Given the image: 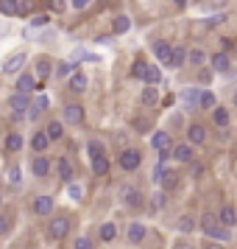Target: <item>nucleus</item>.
<instances>
[{"mask_svg": "<svg viewBox=\"0 0 237 249\" xmlns=\"http://www.w3.org/2000/svg\"><path fill=\"white\" fill-rule=\"evenodd\" d=\"M47 140H59V137L64 135V126L59 124V121H50V124H47Z\"/></svg>", "mask_w": 237, "mask_h": 249, "instance_id": "5701e85b", "label": "nucleus"}, {"mask_svg": "<svg viewBox=\"0 0 237 249\" xmlns=\"http://www.w3.org/2000/svg\"><path fill=\"white\" fill-rule=\"evenodd\" d=\"M184 101L195 104V101H198V90H184Z\"/></svg>", "mask_w": 237, "mask_h": 249, "instance_id": "a19ab883", "label": "nucleus"}, {"mask_svg": "<svg viewBox=\"0 0 237 249\" xmlns=\"http://www.w3.org/2000/svg\"><path fill=\"white\" fill-rule=\"evenodd\" d=\"M212 68L218 70V73H229V70H232V59L226 56V53H215L212 56Z\"/></svg>", "mask_w": 237, "mask_h": 249, "instance_id": "4468645a", "label": "nucleus"}, {"mask_svg": "<svg viewBox=\"0 0 237 249\" xmlns=\"http://www.w3.org/2000/svg\"><path fill=\"white\" fill-rule=\"evenodd\" d=\"M90 3H92V0H73V9H79V12H81V9H87Z\"/></svg>", "mask_w": 237, "mask_h": 249, "instance_id": "a18cd8bd", "label": "nucleus"}, {"mask_svg": "<svg viewBox=\"0 0 237 249\" xmlns=\"http://www.w3.org/2000/svg\"><path fill=\"white\" fill-rule=\"evenodd\" d=\"M123 199H126L128 204H134V207H137L140 202H142V199H140V193H137V191H131V188H126V191H123Z\"/></svg>", "mask_w": 237, "mask_h": 249, "instance_id": "473e14b6", "label": "nucleus"}, {"mask_svg": "<svg viewBox=\"0 0 237 249\" xmlns=\"http://www.w3.org/2000/svg\"><path fill=\"white\" fill-rule=\"evenodd\" d=\"M47 143H50V140H47V135H45V132H36V135L31 137V146H34V151H45V148H47Z\"/></svg>", "mask_w": 237, "mask_h": 249, "instance_id": "a878e982", "label": "nucleus"}, {"mask_svg": "<svg viewBox=\"0 0 237 249\" xmlns=\"http://www.w3.org/2000/svg\"><path fill=\"white\" fill-rule=\"evenodd\" d=\"M25 112H28V118H31V121H36V118L42 115V109H39V107H31V109H25Z\"/></svg>", "mask_w": 237, "mask_h": 249, "instance_id": "c03bdc74", "label": "nucleus"}, {"mask_svg": "<svg viewBox=\"0 0 237 249\" xmlns=\"http://www.w3.org/2000/svg\"><path fill=\"white\" fill-rule=\"evenodd\" d=\"M131 73H134L137 79H142V73H145V62H137L134 68H131Z\"/></svg>", "mask_w": 237, "mask_h": 249, "instance_id": "ea45409f", "label": "nucleus"}, {"mask_svg": "<svg viewBox=\"0 0 237 249\" xmlns=\"http://www.w3.org/2000/svg\"><path fill=\"white\" fill-rule=\"evenodd\" d=\"M142 81H145V84H159V81H162V73H159V68H154V65H145Z\"/></svg>", "mask_w": 237, "mask_h": 249, "instance_id": "6ab92c4d", "label": "nucleus"}, {"mask_svg": "<svg viewBox=\"0 0 237 249\" xmlns=\"http://www.w3.org/2000/svg\"><path fill=\"white\" fill-rule=\"evenodd\" d=\"M145 235H148V230L142 224H131V227H128V241H131V244L145 241Z\"/></svg>", "mask_w": 237, "mask_h": 249, "instance_id": "f3484780", "label": "nucleus"}, {"mask_svg": "<svg viewBox=\"0 0 237 249\" xmlns=\"http://www.w3.org/2000/svg\"><path fill=\"white\" fill-rule=\"evenodd\" d=\"M23 148V137L17 135V132H12V135L6 137V151H20Z\"/></svg>", "mask_w": 237, "mask_h": 249, "instance_id": "cd10ccee", "label": "nucleus"}, {"mask_svg": "<svg viewBox=\"0 0 237 249\" xmlns=\"http://www.w3.org/2000/svg\"><path fill=\"white\" fill-rule=\"evenodd\" d=\"M70 90L73 92H84L87 90V76H84V73H76V76L70 79Z\"/></svg>", "mask_w": 237, "mask_h": 249, "instance_id": "4be33fe9", "label": "nucleus"}, {"mask_svg": "<svg viewBox=\"0 0 237 249\" xmlns=\"http://www.w3.org/2000/svg\"><path fill=\"white\" fill-rule=\"evenodd\" d=\"M87 148H90V154H92V157H98V154H103V146L98 143V140H90V146H87Z\"/></svg>", "mask_w": 237, "mask_h": 249, "instance_id": "c9c22d12", "label": "nucleus"}, {"mask_svg": "<svg viewBox=\"0 0 237 249\" xmlns=\"http://www.w3.org/2000/svg\"><path fill=\"white\" fill-rule=\"evenodd\" d=\"M70 70H73V62H62V65H59V76H70Z\"/></svg>", "mask_w": 237, "mask_h": 249, "instance_id": "58836bf2", "label": "nucleus"}, {"mask_svg": "<svg viewBox=\"0 0 237 249\" xmlns=\"http://www.w3.org/2000/svg\"><path fill=\"white\" fill-rule=\"evenodd\" d=\"M47 3H50V9H53V12H64V9H67V3H64V0H47Z\"/></svg>", "mask_w": 237, "mask_h": 249, "instance_id": "4c0bfd02", "label": "nucleus"}, {"mask_svg": "<svg viewBox=\"0 0 237 249\" xmlns=\"http://www.w3.org/2000/svg\"><path fill=\"white\" fill-rule=\"evenodd\" d=\"M142 104H148V107H154V104H159V92L154 90V84H148L145 90H142Z\"/></svg>", "mask_w": 237, "mask_h": 249, "instance_id": "bb28decb", "label": "nucleus"}, {"mask_svg": "<svg viewBox=\"0 0 237 249\" xmlns=\"http://www.w3.org/2000/svg\"><path fill=\"white\" fill-rule=\"evenodd\" d=\"M76 249H92V241L90 238H79L76 241Z\"/></svg>", "mask_w": 237, "mask_h": 249, "instance_id": "37998d69", "label": "nucleus"}, {"mask_svg": "<svg viewBox=\"0 0 237 249\" xmlns=\"http://www.w3.org/2000/svg\"><path fill=\"white\" fill-rule=\"evenodd\" d=\"M50 70H53V68H50V59H45V56L36 59V73H34V79H36V81H45L47 76H50Z\"/></svg>", "mask_w": 237, "mask_h": 249, "instance_id": "ddd939ff", "label": "nucleus"}, {"mask_svg": "<svg viewBox=\"0 0 237 249\" xmlns=\"http://www.w3.org/2000/svg\"><path fill=\"white\" fill-rule=\"evenodd\" d=\"M47 232H50V238L53 241H64V238L70 235V218H50V227H47Z\"/></svg>", "mask_w": 237, "mask_h": 249, "instance_id": "f03ea898", "label": "nucleus"}, {"mask_svg": "<svg viewBox=\"0 0 237 249\" xmlns=\"http://www.w3.org/2000/svg\"><path fill=\"white\" fill-rule=\"evenodd\" d=\"M151 146L157 148V151H162V154H168L170 146H173V140H170V132H154V137H151Z\"/></svg>", "mask_w": 237, "mask_h": 249, "instance_id": "39448f33", "label": "nucleus"}, {"mask_svg": "<svg viewBox=\"0 0 237 249\" xmlns=\"http://www.w3.org/2000/svg\"><path fill=\"white\" fill-rule=\"evenodd\" d=\"M64 121L73 124V126H81L84 124V107H81V104H67V107H64Z\"/></svg>", "mask_w": 237, "mask_h": 249, "instance_id": "20e7f679", "label": "nucleus"}, {"mask_svg": "<svg viewBox=\"0 0 237 249\" xmlns=\"http://www.w3.org/2000/svg\"><path fill=\"white\" fill-rule=\"evenodd\" d=\"M212 121H215L218 129H226V126H229V109L215 104V107H212Z\"/></svg>", "mask_w": 237, "mask_h": 249, "instance_id": "9d476101", "label": "nucleus"}, {"mask_svg": "<svg viewBox=\"0 0 237 249\" xmlns=\"http://www.w3.org/2000/svg\"><path fill=\"white\" fill-rule=\"evenodd\" d=\"M195 104H198L201 109H212V107H215L218 101H215V92L206 90V92H198V101H195Z\"/></svg>", "mask_w": 237, "mask_h": 249, "instance_id": "aec40b11", "label": "nucleus"}, {"mask_svg": "<svg viewBox=\"0 0 237 249\" xmlns=\"http://www.w3.org/2000/svg\"><path fill=\"white\" fill-rule=\"evenodd\" d=\"M173 3H176V6H179V9H181V6H184V3H187V0H173Z\"/></svg>", "mask_w": 237, "mask_h": 249, "instance_id": "8fccbe9b", "label": "nucleus"}, {"mask_svg": "<svg viewBox=\"0 0 237 249\" xmlns=\"http://www.w3.org/2000/svg\"><path fill=\"white\" fill-rule=\"evenodd\" d=\"M154 53H157V59H159V62H165V65H168L170 45H168V42H157V45H154Z\"/></svg>", "mask_w": 237, "mask_h": 249, "instance_id": "c85d7f7f", "label": "nucleus"}, {"mask_svg": "<svg viewBox=\"0 0 237 249\" xmlns=\"http://www.w3.org/2000/svg\"><path fill=\"white\" fill-rule=\"evenodd\" d=\"M184 62H187V51L184 48H170V56H168L170 68H181Z\"/></svg>", "mask_w": 237, "mask_h": 249, "instance_id": "f8f14e48", "label": "nucleus"}, {"mask_svg": "<svg viewBox=\"0 0 237 249\" xmlns=\"http://www.w3.org/2000/svg\"><path fill=\"white\" fill-rule=\"evenodd\" d=\"M42 25H47V17L45 14H36L34 20H31V28H42Z\"/></svg>", "mask_w": 237, "mask_h": 249, "instance_id": "e433bc0d", "label": "nucleus"}, {"mask_svg": "<svg viewBox=\"0 0 237 249\" xmlns=\"http://www.w3.org/2000/svg\"><path fill=\"white\" fill-rule=\"evenodd\" d=\"M3 232H9V218H6V215H0V235H3Z\"/></svg>", "mask_w": 237, "mask_h": 249, "instance_id": "49530a36", "label": "nucleus"}, {"mask_svg": "<svg viewBox=\"0 0 237 249\" xmlns=\"http://www.w3.org/2000/svg\"><path fill=\"white\" fill-rule=\"evenodd\" d=\"M92 171H95L98 177L109 174V160H106V154H98V157H92Z\"/></svg>", "mask_w": 237, "mask_h": 249, "instance_id": "dca6fc26", "label": "nucleus"}, {"mask_svg": "<svg viewBox=\"0 0 237 249\" xmlns=\"http://www.w3.org/2000/svg\"><path fill=\"white\" fill-rule=\"evenodd\" d=\"M140 162H142V157H140V151H134V148H126L123 154H120V168L123 171H137Z\"/></svg>", "mask_w": 237, "mask_h": 249, "instance_id": "7ed1b4c3", "label": "nucleus"}, {"mask_svg": "<svg viewBox=\"0 0 237 249\" xmlns=\"http://www.w3.org/2000/svg\"><path fill=\"white\" fill-rule=\"evenodd\" d=\"M9 182H12V185H20V168L9 171Z\"/></svg>", "mask_w": 237, "mask_h": 249, "instance_id": "79ce46f5", "label": "nucleus"}, {"mask_svg": "<svg viewBox=\"0 0 237 249\" xmlns=\"http://www.w3.org/2000/svg\"><path fill=\"white\" fill-rule=\"evenodd\" d=\"M31 171H34L36 177H47V171H50V162H47L45 157H34V162H31Z\"/></svg>", "mask_w": 237, "mask_h": 249, "instance_id": "a211bd4d", "label": "nucleus"}, {"mask_svg": "<svg viewBox=\"0 0 237 249\" xmlns=\"http://www.w3.org/2000/svg\"><path fill=\"white\" fill-rule=\"evenodd\" d=\"M56 171H59V177H62L64 182H70V179H73V168H70V162H67L64 157H62V160L56 162Z\"/></svg>", "mask_w": 237, "mask_h": 249, "instance_id": "b1692460", "label": "nucleus"}, {"mask_svg": "<svg viewBox=\"0 0 237 249\" xmlns=\"http://www.w3.org/2000/svg\"><path fill=\"white\" fill-rule=\"evenodd\" d=\"M36 87H42V84H36V79L31 73H23V76L17 79V92H25V95H28V92L36 90Z\"/></svg>", "mask_w": 237, "mask_h": 249, "instance_id": "6e6552de", "label": "nucleus"}, {"mask_svg": "<svg viewBox=\"0 0 237 249\" xmlns=\"http://www.w3.org/2000/svg\"><path fill=\"white\" fill-rule=\"evenodd\" d=\"M14 3H17V12L14 14H20V17L31 14V0H14Z\"/></svg>", "mask_w": 237, "mask_h": 249, "instance_id": "72a5a7b5", "label": "nucleus"}, {"mask_svg": "<svg viewBox=\"0 0 237 249\" xmlns=\"http://www.w3.org/2000/svg\"><path fill=\"white\" fill-rule=\"evenodd\" d=\"M114 34H126V31H128V28H131V20H128V17H126V14H120V17H114Z\"/></svg>", "mask_w": 237, "mask_h": 249, "instance_id": "393cba45", "label": "nucleus"}, {"mask_svg": "<svg viewBox=\"0 0 237 249\" xmlns=\"http://www.w3.org/2000/svg\"><path fill=\"white\" fill-rule=\"evenodd\" d=\"M173 157L179 160V162H192V157H195L192 143H181V146H176L173 148Z\"/></svg>", "mask_w": 237, "mask_h": 249, "instance_id": "1a4fd4ad", "label": "nucleus"}, {"mask_svg": "<svg viewBox=\"0 0 237 249\" xmlns=\"http://www.w3.org/2000/svg\"><path fill=\"white\" fill-rule=\"evenodd\" d=\"M173 249H192V247H190V244H184V241H181V244H176Z\"/></svg>", "mask_w": 237, "mask_h": 249, "instance_id": "de8ad7c7", "label": "nucleus"}, {"mask_svg": "<svg viewBox=\"0 0 237 249\" xmlns=\"http://www.w3.org/2000/svg\"><path fill=\"white\" fill-rule=\"evenodd\" d=\"M204 140H206V129L198 124L187 126V143H192V146H201Z\"/></svg>", "mask_w": 237, "mask_h": 249, "instance_id": "423d86ee", "label": "nucleus"}, {"mask_svg": "<svg viewBox=\"0 0 237 249\" xmlns=\"http://www.w3.org/2000/svg\"><path fill=\"white\" fill-rule=\"evenodd\" d=\"M0 202H3V199H0Z\"/></svg>", "mask_w": 237, "mask_h": 249, "instance_id": "3c124183", "label": "nucleus"}, {"mask_svg": "<svg viewBox=\"0 0 237 249\" xmlns=\"http://www.w3.org/2000/svg\"><path fill=\"white\" fill-rule=\"evenodd\" d=\"M34 213L36 215H50L53 213V199H50V196H36L34 199Z\"/></svg>", "mask_w": 237, "mask_h": 249, "instance_id": "0eeeda50", "label": "nucleus"}, {"mask_svg": "<svg viewBox=\"0 0 237 249\" xmlns=\"http://www.w3.org/2000/svg\"><path fill=\"white\" fill-rule=\"evenodd\" d=\"M218 221H221L223 227H232L237 221V218H235V207H229V204H226L223 210H221V215H218Z\"/></svg>", "mask_w": 237, "mask_h": 249, "instance_id": "412c9836", "label": "nucleus"}, {"mask_svg": "<svg viewBox=\"0 0 237 249\" xmlns=\"http://www.w3.org/2000/svg\"><path fill=\"white\" fill-rule=\"evenodd\" d=\"M206 249H223V247H221V244H209Z\"/></svg>", "mask_w": 237, "mask_h": 249, "instance_id": "09e8293b", "label": "nucleus"}, {"mask_svg": "<svg viewBox=\"0 0 237 249\" xmlns=\"http://www.w3.org/2000/svg\"><path fill=\"white\" fill-rule=\"evenodd\" d=\"M0 12L9 14V17H14V12H17V3H14V0H0Z\"/></svg>", "mask_w": 237, "mask_h": 249, "instance_id": "2f4dec72", "label": "nucleus"}, {"mask_svg": "<svg viewBox=\"0 0 237 249\" xmlns=\"http://www.w3.org/2000/svg\"><path fill=\"white\" fill-rule=\"evenodd\" d=\"M201 230L209 238H215V241H229V227H223L215 215H204L201 218Z\"/></svg>", "mask_w": 237, "mask_h": 249, "instance_id": "f257e3e1", "label": "nucleus"}, {"mask_svg": "<svg viewBox=\"0 0 237 249\" xmlns=\"http://www.w3.org/2000/svg\"><path fill=\"white\" fill-rule=\"evenodd\" d=\"M187 59H190L192 65H204L206 62V53H204L201 48H192V51H187Z\"/></svg>", "mask_w": 237, "mask_h": 249, "instance_id": "c756f323", "label": "nucleus"}, {"mask_svg": "<svg viewBox=\"0 0 237 249\" xmlns=\"http://www.w3.org/2000/svg\"><path fill=\"white\" fill-rule=\"evenodd\" d=\"M28 107H31V101H28V95H25V92H14V95H12V109L17 115H23Z\"/></svg>", "mask_w": 237, "mask_h": 249, "instance_id": "9b49d317", "label": "nucleus"}, {"mask_svg": "<svg viewBox=\"0 0 237 249\" xmlns=\"http://www.w3.org/2000/svg\"><path fill=\"white\" fill-rule=\"evenodd\" d=\"M114 235H117V227L114 224H101V238L103 241H114Z\"/></svg>", "mask_w": 237, "mask_h": 249, "instance_id": "7c9ffc66", "label": "nucleus"}, {"mask_svg": "<svg viewBox=\"0 0 237 249\" xmlns=\"http://www.w3.org/2000/svg\"><path fill=\"white\" fill-rule=\"evenodd\" d=\"M25 62V53H14V56L6 59V65H3V73H14V70H20Z\"/></svg>", "mask_w": 237, "mask_h": 249, "instance_id": "2eb2a0df", "label": "nucleus"}, {"mask_svg": "<svg viewBox=\"0 0 237 249\" xmlns=\"http://www.w3.org/2000/svg\"><path fill=\"white\" fill-rule=\"evenodd\" d=\"M70 196H73V199H81V196H84V188H81V185H76L73 179H70Z\"/></svg>", "mask_w": 237, "mask_h": 249, "instance_id": "f704fd0d", "label": "nucleus"}]
</instances>
